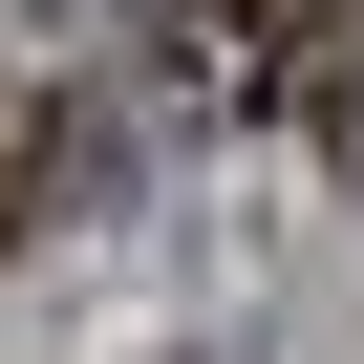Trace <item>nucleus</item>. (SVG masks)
I'll return each instance as SVG.
<instances>
[{
  "label": "nucleus",
  "instance_id": "1",
  "mask_svg": "<svg viewBox=\"0 0 364 364\" xmlns=\"http://www.w3.org/2000/svg\"><path fill=\"white\" fill-rule=\"evenodd\" d=\"M0 236H43V86L0 65Z\"/></svg>",
  "mask_w": 364,
  "mask_h": 364
},
{
  "label": "nucleus",
  "instance_id": "2",
  "mask_svg": "<svg viewBox=\"0 0 364 364\" xmlns=\"http://www.w3.org/2000/svg\"><path fill=\"white\" fill-rule=\"evenodd\" d=\"M257 22H279V65H300V22H364V0H257Z\"/></svg>",
  "mask_w": 364,
  "mask_h": 364
}]
</instances>
